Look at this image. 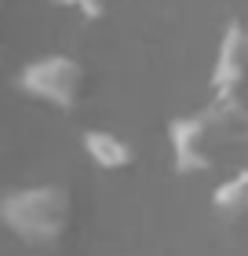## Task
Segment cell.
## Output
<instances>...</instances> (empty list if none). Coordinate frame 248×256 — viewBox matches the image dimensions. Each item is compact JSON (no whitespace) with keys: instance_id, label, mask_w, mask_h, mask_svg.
I'll use <instances>...</instances> for the list:
<instances>
[{"instance_id":"cell-4","label":"cell","mask_w":248,"mask_h":256,"mask_svg":"<svg viewBox=\"0 0 248 256\" xmlns=\"http://www.w3.org/2000/svg\"><path fill=\"white\" fill-rule=\"evenodd\" d=\"M245 88H248V26L241 18H230L223 26L216 66H212V99L245 106Z\"/></svg>"},{"instance_id":"cell-3","label":"cell","mask_w":248,"mask_h":256,"mask_svg":"<svg viewBox=\"0 0 248 256\" xmlns=\"http://www.w3.org/2000/svg\"><path fill=\"white\" fill-rule=\"evenodd\" d=\"M15 84H18L22 96L37 99V102H44V106L73 114L80 102L88 99L91 74H88V66L80 59H73V55L51 52V55H40V59L22 66Z\"/></svg>"},{"instance_id":"cell-8","label":"cell","mask_w":248,"mask_h":256,"mask_svg":"<svg viewBox=\"0 0 248 256\" xmlns=\"http://www.w3.org/2000/svg\"><path fill=\"white\" fill-rule=\"evenodd\" d=\"M245 139H248V128H245Z\"/></svg>"},{"instance_id":"cell-6","label":"cell","mask_w":248,"mask_h":256,"mask_svg":"<svg viewBox=\"0 0 248 256\" xmlns=\"http://www.w3.org/2000/svg\"><path fill=\"white\" fill-rule=\"evenodd\" d=\"M212 205H216V212L230 216V220L248 216V165L219 183L216 194H212Z\"/></svg>"},{"instance_id":"cell-7","label":"cell","mask_w":248,"mask_h":256,"mask_svg":"<svg viewBox=\"0 0 248 256\" xmlns=\"http://www.w3.org/2000/svg\"><path fill=\"white\" fill-rule=\"evenodd\" d=\"M51 4L77 11V15H80V18H88V22H99V18L110 15V0H51Z\"/></svg>"},{"instance_id":"cell-2","label":"cell","mask_w":248,"mask_h":256,"mask_svg":"<svg viewBox=\"0 0 248 256\" xmlns=\"http://www.w3.org/2000/svg\"><path fill=\"white\" fill-rule=\"evenodd\" d=\"M248 128V106H230L216 102L179 114L168 121V146H172V168L179 176H201L212 172L230 150L238 136Z\"/></svg>"},{"instance_id":"cell-1","label":"cell","mask_w":248,"mask_h":256,"mask_svg":"<svg viewBox=\"0 0 248 256\" xmlns=\"http://www.w3.org/2000/svg\"><path fill=\"white\" fill-rule=\"evenodd\" d=\"M0 227L22 246L55 252L77 230V198L66 183H33L0 194Z\"/></svg>"},{"instance_id":"cell-5","label":"cell","mask_w":248,"mask_h":256,"mask_svg":"<svg viewBox=\"0 0 248 256\" xmlns=\"http://www.w3.org/2000/svg\"><path fill=\"white\" fill-rule=\"evenodd\" d=\"M80 146H84V154L95 161L102 172H128L139 161L135 146L128 143L121 132H113V128H88V132L80 136Z\"/></svg>"}]
</instances>
